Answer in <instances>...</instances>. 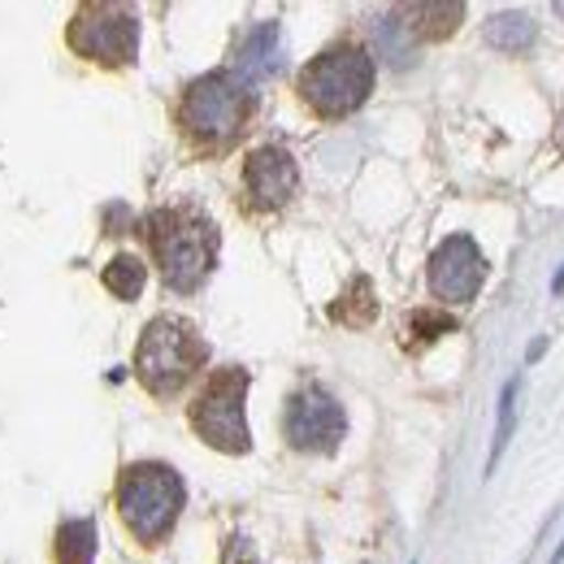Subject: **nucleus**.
<instances>
[{
	"label": "nucleus",
	"instance_id": "f257e3e1",
	"mask_svg": "<svg viewBox=\"0 0 564 564\" xmlns=\"http://www.w3.org/2000/svg\"><path fill=\"white\" fill-rule=\"evenodd\" d=\"M148 243L156 252L161 279L174 291H196L217 261V226L196 209H156L148 217Z\"/></svg>",
	"mask_w": 564,
	"mask_h": 564
},
{
	"label": "nucleus",
	"instance_id": "f03ea898",
	"mask_svg": "<svg viewBox=\"0 0 564 564\" xmlns=\"http://www.w3.org/2000/svg\"><path fill=\"white\" fill-rule=\"evenodd\" d=\"M209 360L205 339L196 335L192 322L183 317H152L143 326L140 348H135V373L152 395H174L192 382V373Z\"/></svg>",
	"mask_w": 564,
	"mask_h": 564
},
{
	"label": "nucleus",
	"instance_id": "7ed1b4c3",
	"mask_svg": "<svg viewBox=\"0 0 564 564\" xmlns=\"http://www.w3.org/2000/svg\"><path fill=\"white\" fill-rule=\"evenodd\" d=\"M252 113V91L235 78V74H205L183 91L178 105V122L183 131L205 148H226L239 140L243 122Z\"/></svg>",
	"mask_w": 564,
	"mask_h": 564
},
{
	"label": "nucleus",
	"instance_id": "20e7f679",
	"mask_svg": "<svg viewBox=\"0 0 564 564\" xmlns=\"http://www.w3.org/2000/svg\"><path fill=\"white\" fill-rule=\"evenodd\" d=\"M373 91V57L365 48H330L300 74V96L317 118H348Z\"/></svg>",
	"mask_w": 564,
	"mask_h": 564
},
{
	"label": "nucleus",
	"instance_id": "39448f33",
	"mask_svg": "<svg viewBox=\"0 0 564 564\" xmlns=\"http://www.w3.org/2000/svg\"><path fill=\"white\" fill-rule=\"evenodd\" d=\"M118 508L140 543H161L183 512V478L170 465H131L118 482Z\"/></svg>",
	"mask_w": 564,
	"mask_h": 564
},
{
	"label": "nucleus",
	"instance_id": "423d86ee",
	"mask_svg": "<svg viewBox=\"0 0 564 564\" xmlns=\"http://www.w3.org/2000/svg\"><path fill=\"white\" fill-rule=\"evenodd\" d=\"M243 395H248V369H217L205 391L192 404V425L196 434L230 456H243L252 447L248 438V417H243Z\"/></svg>",
	"mask_w": 564,
	"mask_h": 564
},
{
	"label": "nucleus",
	"instance_id": "0eeeda50",
	"mask_svg": "<svg viewBox=\"0 0 564 564\" xmlns=\"http://www.w3.org/2000/svg\"><path fill=\"white\" fill-rule=\"evenodd\" d=\"M70 48L100 66H131L140 53V18L122 4H83L66 31Z\"/></svg>",
	"mask_w": 564,
	"mask_h": 564
},
{
	"label": "nucleus",
	"instance_id": "6e6552de",
	"mask_svg": "<svg viewBox=\"0 0 564 564\" xmlns=\"http://www.w3.org/2000/svg\"><path fill=\"white\" fill-rule=\"evenodd\" d=\"M348 434V417H344V404L335 395H326L322 387H304L300 395H291L286 404V438L291 447L300 452H335L339 438Z\"/></svg>",
	"mask_w": 564,
	"mask_h": 564
},
{
	"label": "nucleus",
	"instance_id": "1a4fd4ad",
	"mask_svg": "<svg viewBox=\"0 0 564 564\" xmlns=\"http://www.w3.org/2000/svg\"><path fill=\"white\" fill-rule=\"evenodd\" d=\"M487 279V261L469 235H452L430 257V291L443 304H469Z\"/></svg>",
	"mask_w": 564,
	"mask_h": 564
},
{
	"label": "nucleus",
	"instance_id": "9d476101",
	"mask_svg": "<svg viewBox=\"0 0 564 564\" xmlns=\"http://www.w3.org/2000/svg\"><path fill=\"white\" fill-rule=\"evenodd\" d=\"M243 187H248L257 209H282L295 196V187H300V170H295L291 152L274 148V143L257 148L248 156V165H243Z\"/></svg>",
	"mask_w": 564,
	"mask_h": 564
},
{
	"label": "nucleus",
	"instance_id": "9b49d317",
	"mask_svg": "<svg viewBox=\"0 0 564 564\" xmlns=\"http://www.w3.org/2000/svg\"><path fill=\"white\" fill-rule=\"evenodd\" d=\"M279 57H282V35H279V22H261L248 40H243V48H239V62H235V78L252 91V87H261L265 78H274L279 70Z\"/></svg>",
	"mask_w": 564,
	"mask_h": 564
},
{
	"label": "nucleus",
	"instance_id": "f8f14e48",
	"mask_svg": "<svg viewBox=\"0 0 564 564\" xmlns=\"http://www.w3.org/2000/svg\"><path fill=\"white\" fill-rule=\"evenodd\" d=\"M404 26L413 31V35H422V40H443V35H452L456 31V22L465 18V4H409L404 9Z\"/></svg>",
	"mask_w": 564,
	"mask_h": 564
},
{
	"label": "nucleus",
	"instance_id": "ddd939ff",
	"mask_svg": "<svg viewBox=\"0 0 564 564\" xmlns=\"http://www.w3.org/2000/svg\"><path fill=\"white\" fill-rule=\"evenodd\" d=\"M57 564H91L96 561V525L91 521H66L53 539Z\"/></svg>",
	"mask_w": 564,
	"mask_h": 564
},
{
	"label": "nucleus",
	"instance_id": "4468645a",
	"mask_svg": "<svg viewBox=\"0 0 564 564\" xmlns=\"http://www.w3.org/2000/svg\"><path fill=\"white\" fill-rule=\"evenodd\" d=\"M487 40L503 53H525L534 44V22L525 13H495L487 22Z\"/></svg>",
	"mask_w": 564,
	"mask_h": 564
},
{
	"label": "nucleus",
	"instance_id": "2eb2a0df",
	"mask_svg": "<svg viewBox=\"0 0 564 564\" xmlns=\"http://www.w3.org/2000/svg\"><path fill=\"white\" fill-rule=\"evenodd\" d=\"M143 282H148V270H143L140 257H113L109 265H105V286L118 295V300H140Z\"/></svg>",
	"mask_w": 564,
	"mask_h": 564
},
{
	"label": "nucleus",
	"instance_id": "dca6fc26",
	"mask_svg": "<svg viewBox=\"0 0 564 564\" xmlns=\"http://www.w3.org/2000/svg\"><path fill=\"white\" fill-rule=\"evenodd\" d=\"M517 395H521V378H512V382L503 387V400H499V430H495V443H491V469H495V460L503 456L508 438H512V422H517Z\"/></svg>",
	"mask_w": 564,
	"mask_h": 564
},
{
	"label": "nucleus",
	"instance_id": "f3484780",
	"mask_svg": "<svg viewBox=\"0 0 564 564\" xmlns=\"http://www.w3.org/2000/svg\"><path fill=\"white\" fill-rule=\"evenodd\" d=\"M409 330H417V339H438V335L456 330V322H452V317H443V313H417Z\"/></svg>",
	"mask_w": 564,
	"mask_h": 564
},
{
	"label": "nucleus",
	"instance_id": "a211bd4d",
	"mask_svg": "<svg viewBox=\"0 0 564 564\" xmlns=\"http://www.w3.org/2000/svg\"><path fill=\"white\" fill-rule=\"evenodd\" d=\"M552 291H556V295H564V270L556 274V282H552Z\"/></svg>",
	"mask_w": 564,
	"mask_h": 564
},
{
	"label": "nucleus",
	"instance_id": "6ab92c4d",
	"mask_svg": "<svg viewBox=\"0 0 564 564\" xmlns=\"http://www.w3.org/2000/svg\"><path fill=\"white\" fill-rule=\"evenodd\" d=\"M552 564H564V539H561V547H556V556H552Z\"/></svg>",
	"mask_w": 564,
	"mask_h": 564
},
{
	"label": "nucleus",
	"instance_id": "aec40b11",
	"mask_svg": "<svg viewBox=\"0 0 564 564\" xmlns=\"http://www.w3.org/2000/svg\"><path fill=\"white\" fill-rule=\"evenodd\" d=\"M556 13H564V4H556Z\"/></svg>",
	"mask_w": 564,
	"mask_h": 564
}]
</instances>
